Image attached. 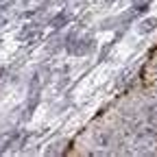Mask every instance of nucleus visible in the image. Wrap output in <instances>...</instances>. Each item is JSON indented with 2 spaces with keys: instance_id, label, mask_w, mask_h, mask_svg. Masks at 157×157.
<instances>
[{
  "instance_id": "f03ea898",
  "label": "nucleus",
  "mask_w": 157,
  "mask_h": 157,
  "mask_svg": "<svg viewBox=\"0 0 157 157\" xmlns=\"http://www.w3.org/2000/svg\"><path fill=\"white\" fill-rule=\"evenodd\" d=\"M155 29H157V17H146V20L140 22V26H137V31H140L142 35H146V33H151Z\"/></svg>"
},
{
  "instance_id": "7ed1b4c3",
  "label": "nucleus",
  "mask_w": 157,
  "mask_h": 157,
  "mask_svg": "<svg viewBox=\"0 0 157 157\" xmlns=\"http://www.w3.org/2000/svg\"><path fill=\"white\" fill-rule=\"evenodd\" d=\"M15 2V0H0V13H2V11H7L11 5Z\"/></svg>"
},
{
  "instance_id": "f257e3e1",
  "label": "nucleus",
  "mask_w": 157,
  "mask_h": 157,
  "mask_svg": "<svg viewBox=\"0 0 157 157\" xmlns=\"http://www.w3.org/2000/svg\"><path fill=\"white\" fill-rule=\"evenodd\" d=\"M68 22H70V15H68L66 11H61V13H57V15L50 20V26H52V29H63Z\"/></svg>"
}]
</instances>
